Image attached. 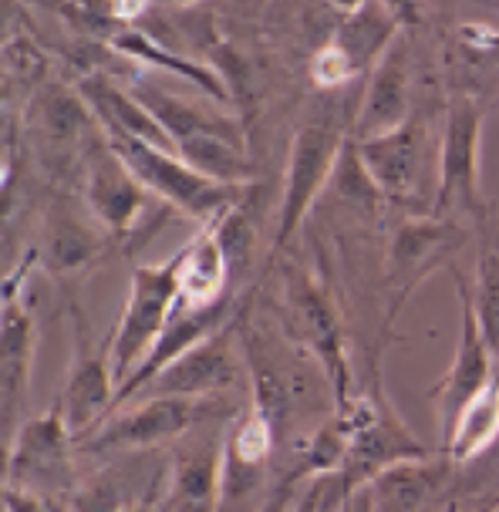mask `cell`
Listing matches in <instances>:
<instances>
[{
	"instance_id": "6da1fadb",
	"label": "cell",
	"mask_w": 499,
	"mask_h": 512,
	"mask_svg": "<svg viewBox=\"0 0 499 512\" xmlns=\"http://www.w3.org/2000/svg\"><path fill=\"white\" fill-rule=\"evenodd\" d=\"M105 142L152 196L203 226L226 219L233 209H240L243 196H247V186H226V182L206 179L203 172L186 166L176 152H162L156 145L129 139V135H105Z\"/></svg>"
},
{
	"instance_id": "7a4b0ae2",
	"label": "cell",
	"mask_w": 499,
	"mask_h": 512,
	"mask_svg": "<svg viewBox=\"0 0 499 512\" xmlns=\"http://www.w3.org/2000/svg\"><path fill=\"white\" fill-rule=\"evenodd\" d=\"M24 132L41 166L54 176H65L71 166L85 169L88 159L105 149V132L92 105L81 98V91H71L58 81L44 85L24 108Z\"/></svg>"
},
{
	"instance_id": "3957f363",
	"label": "cell",
	"mask_w": 499,
	"mask_h": 512,
	"mask_svg": "<svg viewBox=\"0 0 499 512\" xmlns=\"http://www.w3.org/2000/svg\"><path fill=\"white\" fill-rule=\"evenodd\" d=\"M179 297V253H172L166 263L156 267H135L132 287L125 310L108 341V354H112V374L115 384H122L142 368V361L159 344L162 331H166L172 310H176Z\"/></svg>"
},
{
	"instance_id": "277c9868",
	"label": "cell",
	"mask_w": 499,
	"mask_h": 512,
	"mask_svg": "<svg viewBox=\"0 0 499 512\" xmlns=\"http://www.w3.org/2000/svg\"><path fill=\"white\" fill-rule=\"evenodd\" d=\"M348 142L351 128H344L338 118H314V122L301 125V132L294 135L284 172V192H280L277 209L274 250H284L304 226V219L311 216L321 192L328 189V182H334L341 152Z\"/></svg>"
},
{
	"instance_id": "5b68a950",
	"label": "cell",
	"mask_w": 499,
	"mask_h": 512,
	"mask_svg": "<svg viewBox=\"0 0 499 512\" xmlns=\"http://www.w3.org/2000/svg\"><path fill=\"white\" fill-rule=\"evenodd\" d=\"M81 199H85L88 213L112 243L139 246L135 236L149 240L156 226L166 219L172 209L159 203L139 179L119 162L112 149H98L85 166V186H81Z\"/></svg>"
},
{
	"instance_id": "8992f818",
	"label": "cell",
	"mask_w": 499,
	"mask_h": 512,
	"mask_svg": "<svg viewBox=\"0 0 499 512\" xmlns=\"http://www.w3.org/2000/svg\"><path fill=\"white\" fill-rule=\"evenodd\" d=\"M210 418V401L189 398H135L78 445L88 455H135L152 452L159 445H172L186 438L199 422Z\"/></svg>"
},
{
	"instance_id": "52a82bcc",
	"label": "cell",
	"mask_w": 499,
	"mask_h": 512,
	"mask_svg": "<svg viewBox=\"0 0 499 512\" xmlns=\"http://www.w3.org/2000/svg\"><path fill=\"white\" fill-rule=\"evenodd\" d=\"M284 300H287V317H290V334H294V341L311 354V361L324 371V378L331 381L338 411L348 408L351 371H348V358H344V331H341L338 310L331 307L321 283L304 270L287 273Z\"/></svg>"
},
{
	"instance_id": "ba28073f",
	"label": "cell",
	"mask_w": 499,
	"mask_h": 512,
	"mask_svg": "<svg viewBox=\"0 0 499 512\" xmlns=\"http://www.w3.org/2000/svg\"><path fill=\"white\" fill-rule=\"evenodd\" d=\"M240 314L206 337L203 344H196L193 351H186L179 361H172L166 371H159L135 398H189V401H210L220 398L233 384L247 374V361H243L240 347ZM132 398V401H135Z\"/></svg>"
},
{
	"instance_id": "9c48e42d",
	"label": "cell",
	"mask_w": 499,
	"mask_h": 512,
	"mask_svg": "<svg viewBox=\"0 0 499 512\" xmlns=\"http://www.w3.org/2000/svg\"><path fill=\"white\" fill-rule=\"evenodd\" d=\"M71 448L78 445L58 405L48 415L24 422L7 445V489H21L41 499L58 496L71 486Z\"/></svg>"
},
{
	"instance_id": "30bf717a",
	"label": "cell",
	"mask_w": 499,
	"mask_h": 512,
	"mask_svg": "<svg viewBox=\"0 0 499 512\" xmlns=\"http://www.w3.org/2000/svg\"><path fill=\"white\" fill-rule=\"evenodd\" d=\"M479 125L483 112L473 95L452 98L446 115V135H442L439 155V196H435V216L446 213H473L479 223L489 216L479 199Z\"/></svg>"
},
{
	"instance_id": "8fae6325",
	"label": "cell",
	"mask_w": 499,
	"mask_h": 512,
	"mask_svg": "<svg viewBox=\"0 0 499 512\" xmlns=\"http://www.w3.org/2000/svg\"><path fill=\"white\" fill-rule=\"evenodd\" d=\"M223 445L226 432H213L210 418L179 438L159 492V512H220Z\"/></svg>"
},
{
	"instance_id": "7c38bea8",
	"label": "cell",
	"mask_w": 499,
	"mask_h": 512,
	"mask_svg": "<svg viewBox=\"0 0 499 512\" xmlns=\"http://www.w3.org/2000/svg\"><path fill=\"white\" fill-rule=\"evenodd\" d=\"M277 432L257 408L233 418L223 445V496L220 512H253L267 496V462Z\"/></svg>"
},
{
	"instance_id": "4fadbf2b",
	"label": "cell",
	"mask_w": 499,
	"mask_h": 512,
	"mask_svg": "<svg viewBox=\"0 0 499 512\" xmlns=\"http://www.w3.org/2000/svg\"><path fill=\"white\" fill-rule=\"evenodd\" d=\"M466 233L442 219H408L398 226L392 250H388V320H392L419 283L439 270L459 250Z\"/></svg>"
},
{
	"instance_id": "5bb4252c",
	"label": "cell",
	"mask_w": 499,
	"mask_h": 512,
	"mask_svg": "<svg viewBox=\"0 0 499 512\" xmlns=\"http://www.w3.org/2000/svg\"><path fill=\"white\" fill-rule=\"evenodd\" d=\"M58 408L65 415V425L71 438H75V445L88 442L112 418V411L119 408V384H115L112 374L108 347H95L88 337H81Z\"/></svg>"
},
{
	"instance_id": "9a60e30c",
	"label": "cell",
	"mask_w": 499,
	"mask_h": 512,
	"mask_svg": "<svg viewBox=\"0 0 499 512\" xmlns=\"http://www.w3.org/2000/svg\"><path fill=\"white\" fill-rule=\"evenodd\" d=\"M24 287H4V320H0V411H4V442L11 445L24 425L27 388H31L38 327L21 300Z\"/></svg>"
},
{
	"instance_id": "2e32d148",
	"label": "cell",
	"mask_w": 499,
	"mask_h": 512,
	"mask_svg": "<svg viewBox=\"0 0 499 512\" xmlns=\"http://www.w3.org/2000/svg\"><path fill=\"white\" fill-rule=\"evenodd\" d=\"M408 122V41L398 34L392 48L371 68L361 105L351 122V139L371 142Z\"/></svg>"
},
{
	"instance_id": "e0dca14e",
	"label": "cell",
	"mask_w": 499,
	"mask_h": 512,
	"mask_svg": "<svg viewBox=\"0 0 499 512\" xmlns=\"http://www.w3.org/2000/svg\"><path fill=\"white\" fill-rule=\"evenodd\" d=\"M462 294V337H459V354L452 361L449 374L435 388V405L442 411V432H452L459 411L473 401L479 391L493 381V351H489L483 331H479L476 307L469 287L459 290Z\"/></svg>"
},
{
	"instance_id": "ac0fdd59",
	"label": "cell",
	"mask_w": 499,
	"mask_h": 512,
	"mask_svg": "<svg viewBox=\"0 0 499 512\" xmlns=\"http://www.w3.org/2000/svg\"><path fill=\"white\" fill-rule=\"evenodd\" d=\"M358 159L381 199H408L422 179L425 125L419 118H408L402 128L381 135V139L358 142Z\"/></svg>"
},
{
	"instance_id": "d6986e66",
	"label": "cell",
	"mask_w": 499,
	"mask_h": 512,
	"mask_svg": "<svg viewBox=\"0 0 499 512\" xmlns=\"http://www.w3.org/2000/svg\"><path fill=\"white\" fill-rule=\"evenodd\" d=\"M220 223L203 226V230L179 250L176 310H206L226 300L233 267H230V256H226V246L220 240Z\"/></svg>"
},
{
	"instance_id": "ffe728a7",
	"label": "cell",
	"mask_w": 499,
	"mask_h": 512,
	"mask_svg": "<svg viewBox=\"0 0 499 512\" xmlns=\"http://www.w3.org/2000/svg\"><path fill=\"white\" fill-rule=\"evenodd\" d=\"M108 233L102 226H92L81 219L71 203H54L48 213V226H44V243L34 246L44 267L58 277H71V273H85L95 267L108 250Z\"/></svg>"
},
{
	"instance_id": "44dd1931",
	"label": "cell",
	"mask_w": 499,
	"mask_h": 512,
	"mask_svg": "<svg viewBox=\"0 0 499 512\" xmlns=\"http://www.w3.org/2000/svg\"><path fill=\"white\" fill-rule=\"evenodd\" d=\"M115 54H122L125 61L132 64H142V68H156V71H169V75L189 81V85H196L203 95L216 98L220 105H230V85L220 78V71L216 68H206V64H199L193 58H186V54L179 51H169L166 44L156 41L152 34L139 31V27H125V31L108 44Z\"/></svg>"
},
{
	"instance_id": "7402d4cb",
	"label": "cell",
	"mask_w": 499,
	"mask_h": 512,
	"mask_svg": "<svg viewBox=\"0 0 499 512\" xmlns=\"http://www.w3.org/2000/svg\"><path fill=\"white\" fill-rule=\"evenodd\" d=\"M446 482V465L405 462L368 482L375 512H429Z\"/></svg>"
},
{
	"instance_id": "603a6c76",
	"label": "cell",
	"mask_w": 499,
	"mask_h": 512,
	"mask_svg": "<svg viewBox=\"0 0 499 512\" xmlns=\"http://www.w3.org/2000/svg\"><path fill=\"white\" fill-rule=\"evenodd\" d=\"M398 38V17L388 14L385 4H358L355 11L344 17L341 31L334 34V44L348 54V61L355 64V71L375 68L381 61V54L392 48V41Z\"/></svg>"
},
{
	"instance_id": "cb8c5ba5",
	"label": "cell",
	"mask_w": 499,
	"mask_h": 512,
	"mask_svg": "<svg viewBox=\"0 0 499 512\" xmlns=\"http://www.w3.org/2000/svg\"><path fill=\"white\" fill-rule=\"evenodd\" d=\"M499 435V378L489 381L479 395L459 411L456 425L446 435V452L456 462H466L489 448Z\"/></svg>"
},
{
	"instance_id": "d4e9b609",
	"label": "cell",
	"mask_w": 499,
	"mask_h": 512,
	"mask_svg": "<svg viewBox=\"0 0 499 512\" xmlns=\"http://www.w3.org/2000/svg\"><path fill=\"white\" fill-rule=\"evenodd\" d=\"M476 320L483 331L493 358H499V233L486 216V240L483 253H479V270H476Z\"/></svg>"
},
{
	"instance_id": "484cf974",
	"label": "cell",
	"mask_w": 499,
	"mask_h": 512,
	"mask_svg": "<svg viewBox=\"0 0 499 512\" xmlns=\"http://www.w3.org/2000/svg\"><path fill=\"white\" fill-rule=\"evenodd\" d=\"M351 489L344 482L341 472H328V475H307L301 492H297L290 512H344V502H348Z\"/></svg>"
},
{
	"instance_id": "4316f807",
	"label": "cell",
	"mask_w": 499,
	"mask_h": 512,
	"mask_svg": "<svg viewBox=\"0 0 499 512\" xmlns=\"http://www.w3.org/2000/svg\"><path fill=\"white\" fill-rule=\"evenodd\" d=\"M44 68H48V54H44L31 38H7V44H4L7 91H11L14 81L21 88H31L34 81L44 78Z\"/></svg>"
},
{
	"instance_id": "83f0119b",
	"label": "cell",
	"mask_w": 499,
	"mask_h": 512,
	"mask_svg": "<svg viewBox=\"0 0 499 512\" xmlns=\"http://www.w3.org/2000/svg\"><path fill=\"white\" fill-rule=\"evenodd\" d=\"M355 75H358L355 64L348 61V54H344L334 41L321 44V51H317V54H314V61H311V78H314V85H317V88H324V91H334V88L348 85V81L355 78Z\"/></svg>"
},
{
	"instance_id": "f1b7e54d",
	"label": "cell",
	"mask_w": 499,
	"mask_h": 512,
	"mask_svg": "<svg viewBox=\"0 0 499 512\" xmlns=\"http://www.w3.org/2000/svg\"><path fill=\"white\" fill-rule=\"evenodd\" d=\"M307 479V472H297V475H287V479H280L277 486L267 489V496L260 499V506L253 512H290V506H294L297 492H301Z\"/></svg>"
},
{
	"instance_id": "f546056e",
	"label": "cell",
	"mask_w": 499,
	"mask_h": 512,
	"mask_svg": "<svg viewBox=\"0 0 499 512\" xmlns=\"http://www.w3.org/2000/svg\"><path fill=\"white\" fill-rule=\"evenodd\" d=\"M122 512H159V499H139L132 506H125Z\"/></svg>"
}]
</instances>
